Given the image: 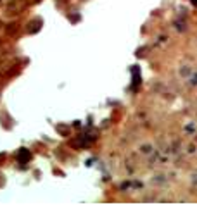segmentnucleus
Here are the masks:
<instances>
[{"instance_id":"nucleus-1","label":"nucleus","mask_w":197,"mask_h":205,"mask_svg":"<svg viewBox=\"0 0 197 205\" xmlns=\"http://www.w3.org/2000/svg\"><path fill=\"white\" fill-rule=\"evenodd\" d=\"M18 159H19V162H28V160L31 159V153L28 152L26 148H21V150L18 152Z\"/></svg>"},{"instance_id":"nucleus-2","label":"nucleus","mask_w":197,"mask_h":205,"mask_svg":"<svg viewBox=\"0 0 197 205\" xmlns=\"http://www.w3.org/2000/svg\"><path fill=\"white\" fill-rule=\"evenodd\" d=\"M192 4H194V5H195V7H197V0H192Z\"/></svg>"}]
</instances>
